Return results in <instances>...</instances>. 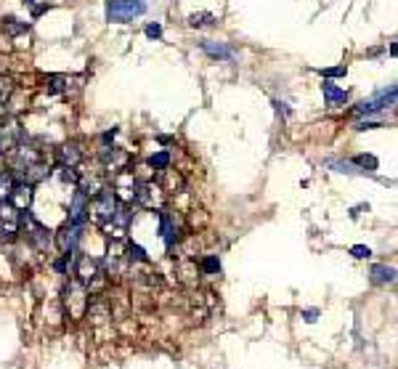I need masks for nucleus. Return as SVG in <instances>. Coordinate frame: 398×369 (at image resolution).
Instances as JSON below:
<instances>
[{"label":"nucleus","mask_w":398,"mask_h":369,"mask_svg":"<svg viewBox=\"0 0 398 369\" xmlns=\"http://www.w3.org/2000/svg\"><path fill=\"white\" fill-rule=\"evenodd\" d=\"M80 160H82V152H80V144H64L59 149V165L64 167H78Z\"/></svg>","instance_id":"nucleus-18"},{"label":"nucleus","mask_w":398,"mask_h":369,"mask_svg":"<svg viewBox=\"0 0 398 369\" xmlns=\"http://www.w3.org/2000/svg\"><path fill=\"white\" fill-rule=\"evenodd\" d=\"M125 252H128V261L130 263H149V255H146V250L136 242H130V245L125 247Z\"/></svg>","instance_id":"nucleus-23"},{"label":"nucleus","mask_w":398,"mask_h":369,"mask_svg":"<svg viewBox=\"0 0 398 369\" xmlns=\"http://www.w3.org/2000/svg\"><path fill=\"white\" fill-rule=\"evenodd\" d=\"M8 202L16 207V210H27L30 202H32V186L24 184V181H16L11 194H8Z\"/></svg>","instance_id":"nucleus-14"},{"label":"nucleus","mask_w":398,"mask_h":369,"mask_svg":"<svg viewBox=\"0 0 398 369\" xmlns=\"http://www.w3.org/2000/svg\"><path fill=\"white\" fill-rule=\"evenodd\" d=\"M353 163H356L358 167H372V170L377 167V160H375V157H366V154H361V157H356Z\"/></svg>","instance_id":"nucleus-32"},{"label":"nucleus","mask_w":398,"mask_h":369,"mask_svg":"<svg viewBox=\"0 0 398 369\" xmlns=\"http://www.w3.org/2000/svg\"><path fill=\"white\" fill-rule=\"evenodd\" d=\"M8 120V109H5V102H0V125Z\"/></svg>","instance_id":"nucleus-37"},{"label":"nucleus","mask_w":398,"mask_h":369,"mask_svg":"<svg viewBox=\"0 0 398 369\" xmlns=\"http://www.w3.org/2000/svg\"><path fill=\"white\" fill-rule=\"evenodd\" d=\"M130 266V261H128V255H125V250L122 245H115L109 247V255H106V271H109V276H122L125 271Z\"/></svg>","instance_id":"nucleus-12"},{"label":"nucleus","mask_w":398,"mask_h":369,"mask_svg":"<svg viewBox=\"0 0 398 369\" xmlns=\"http://www.w3.org/2000/svg\"><path fill=\"white\" fill-rule=\"evenodd\" d=\"M75 276H78V282H82L85 287L91 289V292H99L104 289L106 285V274L101 271V263L96 258H91V255H80L78 263H75Z\"/></svg>","instance_id":"nucleus-1"},{"label":"nucleus","mask_w":398,"mask_h":369,"mask_svg":"<svg viewBox=\"0 0 398 369\" xmlns=\"http://www.w3.org/2000/svg\"><path fill=\"white\" fill-rule=\"evenodd\" d=\"M202 271H204V274H218V271H220L218 255H207V258L202 261Z\"/></svg>","instance_id":"nucleus-29"},{"label":"nucleus","mask_w":398,"mask_h":369,"mask_svg":"<svg viewBox=\"0 0 398 369\" xmlns=\"http://www.w3.org/2000/svg\"><path fill=\"white\" fill-rule=\"evenodd\" d=\"M21 228V210L11 205L8 200L0 202V237H16Z\"/></svg>","instance_id":"nucleus-6"},{"label":"nucleus","mask_w":398,"mask_h":369,"mask_svg":"<svg viewBox=\"0 0 398 369\" xmlns=\"http://www.w3.org/2000/svg\"><path fill=\"white\" fill-rule=\"evenodd\" d=\"M329 167H335L338 173H348V176H353V173H364L356 163H342V160H329Z\"/></svg>","instance_id":"nucleus-25"},{"label":"nucleus","mask_w":398,"mask_h":369,"mask_svg":"<svg viewBox=\"0 0 398 369\" xmlns=\"http://www.w3.org/2000/svg\"><path fill=\"white\" fill-rule=\"evenodd\" d=\"M321 93H324V99L332 104V106L348 102V91H342V88H338L335 82H329V80H324V85H321Z\"/></svg>","instance_id":"nucleus-19"},{"label":"nucleus","mask_w":398,"mask_h":369,"mask_svg":"<svg viewBox=\"0 0 398 369\" xmlns=\"http://www.w3.org/2000/svg\"><path fill=\"white\" fill-rule=\"evenodd\" d=\"M128 163H130L128 152H122V149H117V146L101 152V165H104V170H106L112 178H115L117 173H122V170H128Z\"/></svg>","instance_id":"nucleus-8"},{"label":"nucleus","mask_w":398,"mask_h":369,"mask_svg":"<svg viewBox=\"0 0 398 369\" xmlns=\"http://www.w3.org/2000/svg\"><path fill=\"white\" fill-rule=\"evenodd\" d=\"M159 234H162V239L167 242V247H173L176 242V221L170 218V213H159Z\"/></svg>","instance_id":"nucleus-20"},{"label":"nucleus","mask_w":398,"mask_h":369,"mask_svg":"<svg viewBox=\"0 0 398 369\" xmlns=\"http://www.w3.org/2000/svg\"><path fill=\"white\" fill-rule=\"evenodd\" d=\"M21 136H24L21 123L16 117H8L5 123L0 125V152H11L16 144H21Z\"/></svg>","instance_id":"nucleus-10"},{"label":"nucleus","mask_w":398,"mask_h":369,"mask_svg":"<svg viewBox=\"0 0 398 369\" xmlns=\"http://www.w3.org/2000/svg\"><path fill=\"white\" fill-rule=\"evenodd\" d=\"M48 165L43 163V160H38L35 165H30L27 170H24V176H21L19 181H24V184H30V186H35V184H40V181H45L48 178Z\"/></svg>","instance_id":"nucleus-16"},{"label":"nucleus","mask_w":398,"mask_h":369,"mask_svg":"<svg viewBox=\"0 0 398 369\" xmlns=\"http://www.w3.org/2000/svg\"><path fill=\"white\" fill-rule=\"evenodd\" d=\"M377 120H364V123L356 125V130H372V128H377Z\"/></svg>","instance_id":"nucleus-35"},{"label":"nucleus","mask_w":398,"mask_h":369,"mask_svg":"<svg viewBox=\"0 0 398 369\" xmlns=\"http://www.w3.org/2000/svg\"><path fill=\"white\" fill-rule=\"evenodd\" d=\"M149 165L157 167V170H167V167H170V152H157V154H152Z\"/></svg>","instance_id":"nucleus-27"},{"label":"nucleus","mask_w":398,"mask_h":369,"mask_svg":"<svg viewBox=\"0 0 398 369\" xmlns=\"http://www.w3.org/2000/svg\"><path fill=\"white\" fill-rule=\"evenodd\" d=\"M80 228L82 226H67L64 231H59V250L61 252H75L80 239Z\"/></svg>","instance_id":"nucleus-17"},{"label":"nucleus","mask_w":398,"mask_h":369,"mask_svg":"<svg viewBox=\"0 0 398 369\" xmlns=\"http://www.w3.org/2000/svg\"><path fill=\"white\" fill-rule=\"evenodd\" d=\"M3 29H5L8 35H21V32H27V24L19 19H14V16H8V19H3Z\"/></svg>","instance_id":"nucleus-26"},{"label":"nucleus","mask_w":398,"mask_h":369,"mask_svg":"<svg viewBox=\"0 0 398 369\" xmlns=\"http://www.w3.org/2000/svg\"><path fill=\"white\" fill-rule=\"evenodd\" d=\"M14 93V80L8 75H0V102H5Z\"/></svg>","instance_id":"nucleus-28"},{"label":"nucleus","mask_w":398,"mask_h":369,"mask_svg":"<svg viewBox=\"0 0 398 369\" xmlns=\"http://www.w3.org/2000/svg\"><path fill=\"white\" fill-rule=\"evenodd\" d=\"M348 69L345 67H332V69H321V75L324 78H340V75H345Z\"/></svg>","instance_id":"nucleus-33"},{"label":"nucleus","mask_w":398,"mask_h":369,"mask_svg":"<svg viewBox=\"0 0 398 369\" xmlns=\"http://www.w3.org/2000/svg\"><path fill=\"white\" fill-rule=\"evenodd\" d=\"M159 189L152 181H143V184L136 186V200L133 202H139V205L143 207H159V194H157Z\"/></svg>","instance_id":"nucleus-15"},{"label":"nucleus","mask_w":398,"mask_h":369,"mask_svg":"<svg viewBox=\"0 0 398 369\" xmlns=\"http://www.w3.org/2000/svg\"><path fill=\"white\" fill-rule=\"evenodd\" d=\"M146 35H149V38H162V27H159V24H149V27H146Z\"/></svg>","instance_id":"nucleus-34"},{"label":"nucleus","mask_w":398,"mask_h":369,"mask_svg":"<svg viewBox=\"0 0 398 369\" xmlns=\"http://www.w3.org/2000/svg\"><path fill=\"white\" fill-rule=\"evenodd\" d=\"M146 14V3L143 0H106V19L109 21H130L136 16Z\"/></svg>","instance_id":"nucleus-3"},{"label":"nucleus","mask_w":398,"mask_h":369,"mask_svg":"<svg viewBox=\"0 0 398 369\" xmlns=\"http://www.w3.org/2000/svg\"><path fill=\"white\" fill-rule=\"evenodd\" d=\"M213 21H215L213 14H191V16H189V24H191V27H207V24H213Z\"/></svg>","instance_id":"nucleus-30"},{"label":"nucleus","mask_w":398,"mask_h":369,"mask_svg":"<svg viewBox=\"0 0 398 369\" xmlns=\"http://www.w3.org/2000/svg\"><path fill=\"white\" fill-rule=\"evenodd\" d=\"M316 316H318L316 308H311V311H303V319H305V322H316Z\"/></svg>","instance_id":"nucleus-36"},{"label":"nucleus","mask_w":398,"mask_h":369,"mask_svg":"<svg viewBox=\"0 0 398 369\" xmlns=\"http://www.w3.org/2000/svg\"><path fill=\"white\" fill-rule=\"evenodd\" d=\"M14 184H16V178H14L8 170H0V202H5V200H8V194H11Z\"/></svg>","instance_id":"nucleus-24"},{"label":"nucleus","mask_w":398,"mask_h":369,"mask_svg":"<svg viewBox=\"0 0 398 369\" xmlns=\"http://www.w3.org/2000/svg\"><path fill=\"white\" fill-rule=\"evenodd\" d=\"M85 218H88V197L78 189L69 202V226H82Z\"/></svg>","instance_id":"nucleus-13"},{"label":"nucleus","mask_w":398,"mask_h":369,"mask_svg":"<svg viewBox=\"0 0 398 369\" xmlns=\"http://www.w3.org/2000/svg\"><path fill=\"white\" fill-rule=\"evenodd\" d=\"M136 186H139V181H136V176H133L130 170H122V173H117V176H115V186H112V191H115L117 202H122V205H130V202L136 200Z\"/></svg>","instance_id":"nucleus-5"},{"label":"nucleus","mask_w":398,"mask_h":369,"mask_svg":"<svg viewBox=\"0 0 398 369\" xmlns=\"http://www.w3.org/2000/svg\"><path fill=\"white\" fill-rule=\"evenodd\" d=\"M274 106H277L279 112H281V115H290V109H287V104H281V102H274Z\"/></svg>","instance_id":"nucleus-38"},{"label":"nucleus","mask_w":398,"mask_h":369,"mask_svg":"<svg viewBox=\"0 0 398 369\" xmlns=\"http://www.w3.org/2000/svg\"><path fill=\"white\" fill-rule=\"evenodd\" d=\"M128 224H130V213H128V205L117 202L115 213H112V218L104 224V228L109 231V237H115V239H122V237H125V231H128Z\"/></svg>","instance_id":"nucleus-11"},{"label":"nucleus","mask_w":398,"mask_h":369,"mask_svg":"<svg viewBox=\"0 0 398 369\" xmlns=\"http://www.w3.org/2000/svg\"><path fill=\"white\" fill-rule=\"evenodd\" d=\"M351 255L364 261V258H372V250H369L366 245H353V247H351Z\"/></svg>","instance_id":"nucleus-31"},{"label":"nucleus","mask_w":398,"mask_h":369,"mask_svg":"<svg viewBox=\"0 0 398 369\" xmlns=\"http://www.w3.org/2000/svg\"><path fill=\"white\" fill-rule=\"evenodd\" d=\"M64 306H67V313L72 316V319H82L85 313H88V306H91V300H88V287L78 282V279H72L67 287H64Z\"/></svg>","instance_id":"nucleus-2"},{"label":"nucleus","mask_w":398,"mask_h":369,"mask_svg":"<svg viewBox=\"0 0 398 369\" xmlns=\"http://www.w3.org/2000/svg\"><path fill=\"white\" fill-rule=\"evenodd\" d=\"M396 279V268L393 266H375L372 268V282L375 285H390Z\"/></svg>","instance_id":"nucleus-21"},{"label":"nucleus","mask_w":398,"mask_h":369,"mask_svg":"<svg viewBox=\"0 0 398 369\" xmlns=\"http://www.w3.org/2000/svg\"><path fill=\"white\" fill-rule=\"evenodd\" d=\"M396 104V85H390V88H385V91H379L375 99H369V102H361L356 106V115H372V112H379V109H385V106H393Z\"/></svg>","instance_id":"nucleus-9"},{"label":"nucleus","mask_w":398,"mask_h":369,"mask_svg":"<svg viewBox=\"0 0 398 369\" xmlns=\"http://www.w3.org/2000/svg\"><path fill=\"white\" fill-rule=\"evenodd\" d=\"M21 226H27V237H30V242L38 247V250H48V247H51V234H48V228L40 226L38 221L30 215V210H21Z\"/></svg>","instance_id":"nucleus-7"},{"label":"nucleus","mask_w":398,"mask_h":369,"mask_svg":"<svg viewBox=\"0 0 398 369\" xmlns=\"http://www.w3.org/2000/svg\"><path fill=\"white\" fill-rule=\"evenodd\" d=\"M202 48L213 56V59H231V48L229 45H223V43H215V40H204L202 43Z\"/></svg>","instance_id":"nucleus-22"},{"label":"nucleus","mask_w":398,"mask_h":369,"mask_svg":"<svg viewBox=\"0 0 398 369\" xmlns=\"http://www.w3.org/2000/svg\"><path fill=\"white\" fill-rule=\"evenodd\" d=\"M115 207H117V197H115V191H112V189H101L99 194L88 202V218H93L99 226H104L109 218H112Z\"/></svg>","instance_id":"nucleus-4"}]
</instances>
